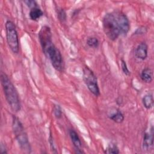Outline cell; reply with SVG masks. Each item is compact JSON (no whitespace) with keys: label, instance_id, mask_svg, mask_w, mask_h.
<instances>
[{"label":"cell","instance_id":"cell-21","mask_svg":"<svg viewBox=\"0 0 154 154\" xmlns=\"http://www.w3.org/2000/svg\"><path fill=\"white\" fill-rule=\"evenodd\" d=\"M147 29L145 26H140V28H137V30L134 32L135 35H139V34H144L147 32Z\"/></svg>","mask_w":154,"mask_h":154},{"label":"cell","instance_id":"cell-13","mask_svg":"<svg viewBox=\"0 0 154 154\" xmlns=\"http://www.w3.org/2000/svg\"><path fill=\"white\" fill-rule=\"evenodd\" d=\"M109 118L117 123H121L124 120L123 114L119 109H116L114 112L109 115Z\"/></svg>","mask_w":154,"mask_h":154},{"label":"cell","instance_id":"cell-18","mask_svg":"<svg viewBox=\"0 0 154 154\" xmlns=\"http://www.w3.org/2000/svg\"><path fill=\"white\" fill-rule=\"evenodd\" d=\"M54 114L56 118L57 119H60L62 116V111H61V107L58 105H55L54 107Z\"/></svg>","mask_w":154,"mask_h":154},{"label":"cell","instance_id":"cell-4","mask_svg":"<svg viewBox=\"0 0 154 154\" xmlns=\"http://www.w3.org/2000/svg\"><path fill=\"white\" fill-rule=\"evenodd\" d=\"M102 26L105 34L111 40H116L120 35V29L114 13H109L104 16Z\"/></svg>","mask_w":154,"mask_h":154},{"label":"cell","instance_id":"cell-6","mask_svg":"<svg viewBox=\"0 0 154 154\" xmlns=\"http://www.w3.org/2000/svg\"><path fill=\"white\" fill-rule=\"evenodd\" d=\"M83 80L91 93L95 96L100 95L97 78L93 72L87 66H85L83 69Z\"/></svg>","mask_w":154,"mask_h":154},{"label":"cell","instance_id":"cell-12","mask_svg":"<svg viewBox=\"0 0 154 154\" xmlns=\"http://www.w3.org/2000/svg\"><path fill=\"white\" fill-rule=\"evenodd\" d=\"M69 135L75 149H79L81 146V142L77 132L73 129H70Z\"/></svg>","mask_w":154,"mask_h":154},{"label":"cell","instance_id":"cell-22","mask_svg":"<svg viewBox=\"0 0 154 154\" xmlns=\"http://www.w3.org/2000/svg\"><path fill=\"white\" fill-rule=\"evenodd\" d=\"M49 143H50V146H51V150H52V152H54V153H57V149H56V147H55V144H54V140H53V138H52V137L51 134H50V135H49Z\"/></svg>","mask_w":154,"mask_h":154},{"label":"cell","instance_id":"cell-8","mask_svg":"<svg viewBox=\"0 0 154 154\" xmlns=\"http://www.w3.org/2000/svg\"><path fill=\"white\" fill-rule=\"evenodd\" d=\"M148 46L145 42H141L138 45L135 49V56L137 58L144 60L147 57Z\"/></svg>","mask_w":154,"mask_h":154},{"label":"cell","instance_id":"cell-15","mask_svg":"<svg viewBox=\"0 0 154 154\" xmlns=\"http://www.w3.org/2000/svg\"><path fill=\"white\" fill-rule=\"evenodd\" d=\"M87 44L88 46L91 48H96L98 47L99 45V42L98 39L94 37H88L87 40Z\"/></svg>","mask_w":154,"mask_h":154},{"label":"cell","instance_id":"cell-16","mask_svg":"<svg viewBox=\"0 0 154 154\" xmlns=\"http://www.w3.org/2000/svg\"><path fill=\"white\" fill-rule=\"evenodd\" d=\"M119 150L117 147L114 144L109 145L105 150V153H114V154H118L119 153Z\"/></svg>","mask_w":154,"mask_h":154},{"label":"cell","instance_id":"cell-14","mask_svg":"<svg viewBox=\"0 0 154 154\" xmlns=\"http://www.w3.org/2000/svg\"><path fill=\"white\" fill-rule=\"evenodd\" d=\"M143 106L147 109H151L153 106V97L150 93L146 94L142 99Z\"/></svg>","mask_w":154,"mask_h":154},{"label":"cell","instance_id":"cell-17","mask_svg":"<svg viewBox=\"0 0 154 154\" xmlns=\"http://www.w3.org/2000/svg\"><path fill=\"white\" fill-rule=\"evenodd\" d=\"M57 16L58 19L62 22L65 21L66 19V13L64 9L61 8H58L57 10Z\"/></svg>","mask_w":154,"mask_h":154},{"label":"cell","instance_id":"cell-19","mask_svg":"<svg viewBox=\"0 0 154 154\" xmlns=\"http://www.w3.org/2000/svg\"><path fill=\"white\" fill-rule=\"evenodd\" d=\"M121 67H122V71L127 76H129L130 74H131V72L129 70L128 68V66H127V64L125 62V61H124L123 60H121Z\"/></svg>","mask_w":154,"mask_h":154},{"label":"cell","instance_id":"cell-9","mask_svg":"<svg viewBox=\"0 0 154 154\" xmlns=\"http://www.w3.org/2000/svg\"><path fill=\"white\" fill-rule=\"evenodd\" d=\"M153 145V129L151 128L149 132H146L143 137V146L145 150H150Z\"/></svg>","mask_w":154,"mask_h":154},{"label":"cell","instance_id":"cell-7","mask_svg":"<svg viewBox=\"0 0 154 154\" xmlns=\"http://www.w3.org/2000/svg\"><path fill=\"white\" fill-rule=\"evenodd\" d=\"M120 31V34L126 35L130 28L129 21L127 16L122 12H118L115 14Z\"/></svg>","mask_w":154,"mask_h":154},{"label":"cell","instance_id":"cell-10","mask_svg":"<svg viewBox=\"0 0 154 154\" xmlns=\"http://www.w3.org/2000/svg\"><path fill=\"white\" fill-rule=\"evenodd\" d=\"M141 78L144 82L150 83L153 80V72L151 69H144L141 73Z\"/></svg>","mask_w":154,"mask_h":154},{"label":"cell","instance_id":"cell-1","mask_svg":"<svg viewBox=\"0 0 154 154\" xmlns=\"http://www.w3.org/2000/svg\"><path fill=\"white\" fill-rule=\"evenodd\" d=\"M1 81L5 97L9 106L12 111L14 112H18L20 111L21 106L19 95L16 88L8 76L3 72L1 74Z\"/></svg>","mask_w":154,"mask_h":154},{"label":"cell","instance_id":"cell-20","mask_svg":"<svg viewBox=\"0 0 154 154\" xmlns=\"http://www.w3.org/2000/svg\"><path fill=\"white\" fill-rule=\"evenodd\" d=\"M23 2L30 8H34V7H38L37 3V2L35 1L27 0V1H24Z\"/></svg>","mask_w":154,"mask_h":154},{"label":"cell","instance_id":"cell-3","mask_svg":"<svg viewBox=\"0 0 154 154\" xmlns=\"http://www.w3.org/2000/svg\"><path fill=\"white\" fill-rule=\"evenodd\" d=\"M42 48L43 53L50 60L54 69L59 72H62L64 69L63 57L60 51L54 45L53 42H51Z\"/></svg>","mask_w":154,"mask_h":154},{"label":"cell","instance_id":"cell-5","mask_svg":"<svg viewBox=\"0 0 154 154\" xmlns=\"http://www.w3.org/2000/svg\"><path fill=\"white\" fill-rule=\"evenodd\" d=\"M6 37L8 45L12 52L17 54L19 51V42L14 23L11 20H7L5 23Z\"/></svg>","mask_w":154,"mask_h":154},{"label":"cell","instance_id":"cell-11","mask_svg":"<svg viewBox=\"0 0 154 154\" xmlns=\"http://www.w3.org/2000/svg\"><path fill=\"white\" fill-rule=\"evenodd\" d=\"M29 15L31 20L37 21L43 15V13L38 7H35L31 8Z\"/></svg>","mask_w":154,"mask_h":154},{"label":"cell","instance_id":"cell-2","mask_svg":"<svg viewBox=\"0 0 154 154\" xmlns=\"http://www.w3.org/2000/svg\"><path fill=\"white\" fill-rule=\"evenodd\" d=\"M12 127L20 149L26 153H30L31 149L23 125L16 116H13Z\"/></svg>","mask_w":154,"mask_h":154}]
</instances>
